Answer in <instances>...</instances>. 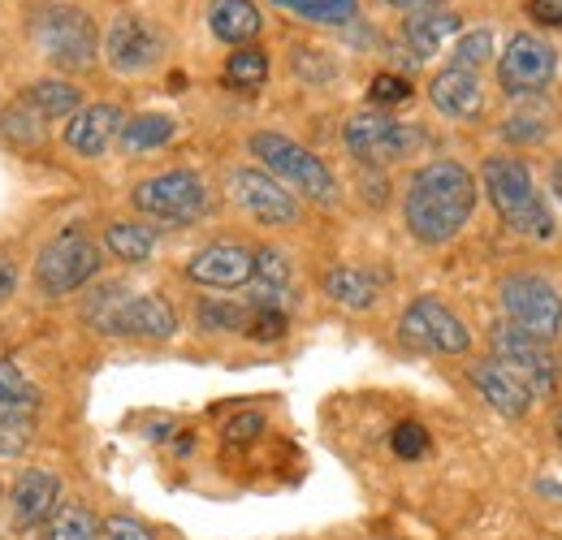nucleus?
I'll return each instance as SVG.
<instances>
[{
	"mask_svg": "<svg viewBox=\"0 0 562 540\" xmlns=\"http://www.w3.org/2000/svg\"><path fill=\"white\" fill-rule=\"evenodd\" d=\"M481 182H485V195L497 207V216L515 234L537 238V243L554 238V212H550L546 195L537 191V182H532V173H528L524 160H515V156H490L481 165Z\"/></svg>",
	"mask_w": 562,
	"mask_h": 540,
	"instance_id": "nucleus-2",
	"label": "nucleus"
},
{
	"mask_svg": "<svg viewBox=\"0 0 562 540\" xmlns=\"http://www.w3.org/2000/svg\"><path fill=\"white\" fill-rule=\"evenodd\" d=\"M390 446H394L398 459H420V454H428V432H424V424H416V419H403L394 428Z\"/></svg>",
	"mask_w": 562,
	"mask_h": 540,
	"instance_id": "nucleus-36",
	"label": "nucleus"
},
{
	"mask_svg": "<svg viewBox=\"0 0 562 540\" xmlns=\"http://www.w3.org/2000/svg\"><path fill=\"white\" fill-rule=\"evenodd\" d=\"M265 78H269V53L265 48H238L225 61V82L238 87V91H256V87H265Z\"/></svg>",
	"mask_w": 562,
	"mask_h": 540,
	"instance_id": "nucleus-30",
	"label": "nucleus"
},
{
	"mask_svg": "<svg viewBox=\"0 0 562 540\" xmlns=\"http://www.w3.org/2000/svg\"><path fill=\"white\" fill-rule=\"evenodd\" d=\"M497 294H502V312L515 329L541 341H554L562 334V299L546 277H532V272L506 277Z\"/></svg>",
	"mask_w": 562,
	"mask_h": 540,
	"instance_id": "nucleus-8",
	"label": "nucleus"
},
{
	"mask_svg": "<svg viewBox=\"0 0 562 540\" xmlns=\"http://www.w3.org/2000/svg\"><path fill=\"white\" fill-rule=\"evenodd\" d=\"M251 156L265 160L269 173L281 178L290 191H299L303 200H312V203L338 200V178H334L329 165H325L316 151H307L303 143L265 131V135H251Z\"/></svg>",
	"mask_w": 562,
	"mask_h": 540,
	"instance_id": "nucleus-5",
	"label": "nucleus"
},
{
	"mask_svg": "<svg viewBox=\"0 0 562 540\" xmlns=\"http://www.w3.org/2000/svg\"><path fill=\"white\" fill-rule=\"evenodd\" d=\"M347 151H351L355 160H363V165H394V160H403L420 135H416V126H403V122H394V117H385V113H355L351 122H347Z\"/></svg>",
	"mask_w": 562,
	"mask_h": 540,
	"instance_id": "nucleus-11",
	"label": "nucleus"
},
{
	"mask_svg": "<svg viewBox=\"0 0 562 540\" xmlns=\"http://www.w3.org/2000/svg\"><path fill=\"white\" fill-rule=\"evenodd\" d=\"M209 26L221 44H234V48H247L260 31H265V18L251 0H212L209 4Z\"/></svg>",
	"mask_w": 562,
	"mask_h": 540,
	"instance_id": "nucleus-20",
	"label": "nucleus"
},
{
	"mask_svg": "<svg viewBox=\"0 0 562 540\" xmlns=\"http://www.w3.org/2000/svg\"><path fill=\"white\" fill-rule=\"evenodd\" d=\"M13 290H18V269H13V260H0V303H9Z\"/></svg>",
	"mask_w": 562,
	"mask_h": 540,
	"instance_id": "nucleus-42",
	"label": "nucleus"
},
{
	"mask_svg": "<svg viewBox=\"0 0 562 540\" xmlns=\"http://www.w3.org/2000/svg\"><path fill=\"white\" fill-rule=\"evenodd\" d=\"M428 100H432L437 113L459 117V122H472V117H481V109H485L481 78H476L472 69H459V66L441 69V74L428 82Z\"/></svg>",
	"mask_w": 562,
	"mask_h": 540,
	"instance_id": "nucleus-17",
	"label": "nucleus"
},
{
	"mask_svg": "<svg viewBox=\"0 0 562 540\" xmlns=\"http://www.w3.org/2000/svg\"><path fill=\"white\" fill-rule=\"evenodd\" d=\"M398 334H403L407 346H416V350H432V355H463V350L472 346L468 325H463V320H459L441 299H432V294L416 299V303L403 312Z\"/></svg>",
	"mask_w": 562,
	"mask_h": 540,
	"instance_id": "nucleus-10",
	"label": "nucleus"
},
{
	"mask_svg": "<svg viewBox=\"0 0 562 540\" xmlns=\"http://www.w3.org/2000/svg\"><path fill=\"white\" fill-rule=\"evenodd\" d=\"M100 272V247L78 229H61L57 238H48L35 256V285L48 294V299H61L82 290L91 277Z\"/></svg>",
	"mask_w": 562,
	"mask_h": 540,
	"instance_id": "nucleus-6",
	"label": "nucleus"
},
{
	"mask_svg": "<svg viewBox=\"0 0 562 540\" xmlns=\"http://www.w3.org/2000/svg\"><path fill=\"white\" fill-rule=\"evenodd\" d=\"M165 57V40L151 22H143L135 13H122L109 35H104V61L117 69V74H143Z\"/></svg>",
	"mask_w": 562,
	"mask_h": 540,
	"instance_id": "nucleus-14",
	"label": "nucleus"
},
{
	"mask_svg": "<svg viewBox=\"0 0 562 540\" xmlns=\"http://www.w3.org/2000/svg\"><path fill=\"white\" fill-rule=\"evenodd\" d=\"M187 277L212 285V290H234V285H247L256 277V251L238 247V243H212L204 251H195L187 260Z\"/></svg>",
	"mask_w": 562,
	"mask_h": 540,
	"instance_id": "nucleus-15",
	"label": "nucleus"
},
{
	"mask_svg": "<svg viewBox=\"0 0 562 540\" xmlns=\"http://www.w3.org/2000/svg\"><path fill=\"white\" fill-rule=\"evenodd\" d=\"M44 540H100V519H95L87 506L66 502V506H57V510L48 515Z\"/></svg>",
	"mask_w": 562,
	"mask_h": 540,
	"instance_id": "nucleus-27",
	"label": "nucleus"
},
{
	"mask_svg": "<svg viewBox=\"0 0 562 540\" xmlns=\"http://www.w3.org/2000/svg\"><path fill=\"white\" fill-rule=\"evenodd\" d=\"M104 247H109L122 265H143V260H151V251H156V234H151L147 225H135V221H113V225L104 229Z\"/></svg>",
	"mask_w": 562,
	"mask_h": 540,
	"instance_id": "nucleus-25",
	"label": "nucleus"
},
{
	"mask_svg": "<svg viewBox=\"0 0 562 540\" xmlns=\"http://www.w3.org/2000/svg\"><path fill=\"white\" fill-rule=\"evenodd\" d=\"M117 131H122V113L113 104H87V109L74 113L70 126H66V147L87 156V160H95V156L109 151Z\"/></svg>",
	"mask_w": 562,
	"mask_h": 540,
	"instance_id": "nucleus-18",
	"label": "nucleus"
},
{
	"mask_svg": "<svg viewBox=\"0 0 562 540\" xmlns=\"http://www.w3.org/2000/svg\"><path fill=\"white\" fill-rule=\"evenodd\" d=\"M490 57H493V35H490V31H472V35H463V40L454 44V66H459V69H472V74H476V69L485 66Z\"/></svg>",
	"mask_w": 562,
	"mask_h": 540,
	"instance_id": "nucleus-33",
	"label": "nucleus"
},
{
	"mask_svg": "<svg viewBox=\"0 0 562 540\" xmlns=\"http://www.w3.org/2000/svg\"><path fill=\"white\" fill-rule=\"evenodd\" d=\"M273 4L307 18V22H321V26H347L359 13V0H273Z\"/></svg>",
	"mask_w": 562,
	"mask_h": 540,
	"instance_id": "nucleus-29",
	"label": "nucleus"
},
{
	"mask_svg": "<svg viewBox=\"0 0 562 540\" xmlns=\"http://www.w3.org/2000/svg\"><path fill=\"white\" fill-rule=\"evenodd\" d=\"M251 307L234 299H204L200 303V329L204 334H247Z\"/></svg>",
	"mask_w": 562,
	"mask_h": 540,
	"instance_id": "nucleus-28",
	"label": "nucleus"
},
{
	"mask_svg": "<svg viewBox=\"0 0 562 540\" xmlns=\"http://www.w3.org/2000/svg\"><path fill=\"white\" fill-rule=\"evenodd\" d=\"M31 113H40L44 122H57V117H74L78 113V87L66 82V78H40V82H31L22 95H18Z\"/></svg>",
	"mask_w": 562,
	"mask_h": 540,
	"instance_id": "nucleus-22",
	"label": "nucleus"
},
{
	"mask_svg": "<svg viewBox=\"0 0 562 540\" xmlns=\"http://www.w3.org/2000/svg\"><path fill=\"white\" fill-rule=\"evenodd\" d=\"M100 540H151V532L143 528L139 519H126V515H113L100 524Z\"/></svg>",
	"mask_w": 562,
	"mask_h": 540,
	"instance_id": "nucleus-39",
	"label": "nucleus"
},
{
	"mask_svg": "<svg viewBox=\"0 0 562 540\" xmlns=\"http://www.w3.org/2000/svg\"><path fill=\"white\" fill-rule=\"evenodd\" d=\"M472 385L481 390V398L497 410V415H506V419H524L528 415V406H532V394L497 363V359H490V363H476L472 368Z\"/></svg>",
	"mask_w": 562,
	"mask_h": 540,
	"instance_id": "nucleus-19",
	"label": "nucleus"
},
{
	"mask_svg": "<svg viewBox=\"0 0 562 540\" xmlns=\"http://www.w3.org/2000/svg\"><path fill=\"white\" fill-rule=\"evenodd\" d=\"M368 100L381 104V109H390V104H407V100H412V82H407L403 74H376V78L368 82Z\"/></svg>",
	"mask_w": 562,
	"mask_h": 540,
	"instance_id": "nucleus-34",
	"label": "nucleus"
},
{
	"mask_svg": "<svg viewBox=\"0 0 562 540\" xmlns=\"http://www.w3.org/2000/svg\"><path fill=\"white\" fill-rule=\"evenodd\" d=\"M325 294H329L334 303L351 307V312H368V307H376V299H381V285H376V277H372V272L342 265V269L325 272Z\"/></svg>",
	"mask_w": 562,
	"mask_h": 540,
	"instance_id": "nucleus-23",
	"label": "nucleus"
},
{
	"mask_svg": "<svg viewBox=\"0 0 562 540\" xmlns=\"http://www.w3.org/2000/svg\"><path fill=\"white\" fill-rule=\"evenodd\" d=\"M87 320L109 338H173L178 316L160 294H122L117 285L100 290L87 303Z\"/></svg>",
	"mask_w": 562,
	"mask_h": 540,
	"instance_id": "nucleus-4",
	"label": "nucleus"
},
{
	"mask_svg": "<svg viewBox=\"0 0 562 540\" xmlns=\"http://www.w3.org/2000/svg\"><path fill=\"white\" fill-rule=\"evenodd\" d=\"M173 135H178V122L173 117H165V113H139V117L122 122L117 143L126 151H151V147H165Z\"/></svg>",
	"mask_w": 562,
	"mask_h": 540,
	"instance_id": "nucleus-26",
	"label": "nucleus"
},
{
	"mask_svg": "<svg viewBox=\"0 0 562 540\" xmlns=\"http://www.w3.org/2000/svg\"><path fill=\"white\" fill-rule=\"evenodd\" d=\"M290 260H285V251L278 247H260L256 251V285H265V290H290Z\"/></svg>",
	"mask_w": 562,
	"mask_h": 540,
	"instance_id": "nucleus-32",
	"label": "nucleus"
},
{
	"mask_svg": "<svg viewBox=\"0 0 562 540\" xmlns=\"http://www.w3.org/2000/svg\"><path fill=\"white\" fill-rule=\"evenodd\" d=\"M546 131H550V126H541V122H537V117H528V113L506 122V138H541Z\"/></svg>",
	"mask_w": 562,
	"mask_h": 540,
	"instance_id": "nucleus-40",
	"label": "nucleus"
},
{
	"mask_svg": "<svg viewBox=\"0 0 562 540\" xmlns=\"http://www.w3.org/2000/svg\"><path fill=\"white\" fill-rule=\"evenodd\" d=\"M31 419H18V424H0V459H18V454H26V446H31Z\"/></svg>",
	"mask_w": 562,
	"mask_h": 540,
	"instance_id": "nucleus-38",
	"label": "nucleus"
},
{
	"mask_svg": "<svg viewBox=\"0 0 562 540\" xmlns=\"http://www.w3.org/2000/svg\"><path fill=\"white\" fill-rule=\"evenodd\" d=\"M476 212V178L459 160H428L412 173L407 200H403V221L412 238L424 247L450 243L468 216Z\"/></svg>",
	"mask_w": 562,
	"mask_h": 540,
	"instance_id": "nucleus-1",
	"label": "nucleus"
},
{
	"mask_svg": "<svg viewBox=\"0 0 562 540\" xmlns=\"http://www.w3.org/2000/svg\"><path fill=\"white\" fill-rule=\"evenodd\" d=\"M550 191H554V195L562 200V156L554 160V169H550Z\"/></svg>",
	"mask_w": 562,
	"mask_h": 540,
	"instance_id": "nucleus-44",
	"label": "nucleus"
},
{
	"mask_svg": "<svg viewBox=\"0 0 562 540\" xmlns=\"http://www.w3.org/2000/svg\"><path fill=\"white\" fill-rule=\"evenodd\" d=\"M285 329H290L285 312H278V307H251V320H247V338L281 341V338H285Z\"/></svg>",
	"mask_w": 562,
	"mask_h": 540,
	"instance_id": "nucleus-35",
	"label": "nucleus"
},
{
	"mask_svg": "<svg viewBox=\"0 0 562 540\" xmlns=\"http://www.w3.org/2000/svg\"><path fill=\"white\" fill-rule=\"evenodd\" d=\"M459 31V18L450 9H416L407 22H403V35L412 44L416 57H432L441 48V40H450Z\"/></svg>",
	"mask_w": 562,
	"mask_h": 540,
	"instance_id": "nucleus-24",
	"label": "nucleus"
},
{
	"mask_svg": "<svg viewBox=\"0 0 562 540\" xmlns=\"http://www.w3.org/2000/svg\"><path fill=\"white\" fill-rule=\"evenodd\" d=\"M31 40L40 48V57L53 69H61V74H82L100 57V35H95L91 13L78 9V4H66V0L35 9Z\"/></svg>",
	"mask_w": 562,
	"mask_h": 540,
	"instance_id": "nucleus-3",
	"label": "nucleus"
},
{
	"mask_svg": "<svg viewBox=\"0 0 562 540\" xmlns=\"http://www.w3.org/2000/svg\"><path fill=\"white\" fill-rule=\"evenodd\" d=\"M559 441H562V415H559Z\"/></svg>",
	"mask_w": 562,
	"mask_h": 540,
	"instance_id": "nucleus-46",
	"label": "nucleus"
},
{
	"mask_svg": "<svg viewBox=\"0 0 562 540\" xmlns=\"http://www.w3.org/2000/svg\"><path fill=\"white\" fill-rule=\"evenodd\" d=\"M394 9H441V0H385Z\"/></svg>",
	"mask_w": 562,
	"mask_h": 540,
	"instance_id": "nucleus-43",
	"label": "nucleus"
},
{
	"mask_svg": "<svg viewBox=\"0 0 562 540\" xmlns=\"http://www.w3.org/2000/svg\"><path fill=\"white\" fill-rule=\"evenodd\" d=\"M528 13H532L537 22H546V26H562V0H532Z\"/></svg>",
	"mask_w": 562,
	"mask_h": 540,
	"instance_id": "nucleus-41",
	"label": "nucleus"
},
{
	"mask_svg": "<svg viewBox=\"0 0 562 540\" xmlns=\"http://www.w3.org/2000/svg\"><path fill=\"white\" fill-rule=\"evenodd\" d=\"M490 346H493V359H497L532 398H550V394H554V385H559V359H554L550 341L532 338V334L515 329L510 320H502V325H493Z\"/></svg>",
	"mask_w": 562,
	"mask_h": 540,
	"instance_id": "nucleus-7",
	"label": "nucleus"
},
{
	"mask_svg": "<svg viewBox=\"0 0 562 540\" xmlns=\"http://www.w3.org/2000/svg\"><path fill=\"white\" fill-rule=\"evenodd\" d=\"M229 195H234V203L247 216H256L260 225H294L299 221L294 195L281 187L273 173H265V169H234L229 173Z\"/></svg>",
	"mask_w": 562,
	"mask_h": 540,
	"instance_id": "nucleus-13",
	"label": "nucleus"
},
{
	"mask_svg": "<svg viewBox=\"0 0 562 540\" xmlns=\"http://www.w3.org/2000/svg\"><path fill=\"white\" fill-rule=\"evenodd\" d=\"M559 69V53L537 40V35H510L502 61H497V82L506 95H537L554 82Z\"/></svg>",
	"mask_w": 562,
	"mask_h": 540,
	"instance_id": "nucleus-12",
	"label": "nucleus"
},
{
	"mask_svg": "<svg viewBox=\"0 0 562 540\" xmlns=\"http://www.w3.org/2000/svg\"><path fill=\"white\" fill-rule=\"evenodd\" d=\"M169 428H173V424H169V419H160V424H151V428H147V437H151V441H165V432H169Z\"/></svg>",
	"mask_w": 562,
	"mask_h": 540,
	"instance_id": "nucleus-45",
	"label": "nucleus"
},
{
	"mask_svg": "<svg viewBox=\"0 0 562 540\" xmlns=\"http://www.w3.org/2000/svg\"><path fill=\"white\" fill-rule=\"evenodd\" d=\"M131 200L143 216H151L160 225H195L209 212V187L195 173L173 169V173H156V178L139 182Z\"/></svg>",
	"mask_w": 562,
	"mask_h": 540,
	"instance_id": "nucleus-9",
	"label": "nucleus"
},
{
	"mask_svg": "<svg viewBox=\"0 0 562 540\" xmlns=\"http://www.w3.org/2000/svg\"><path fill=\"white\" fill-rule=\"evenodd\" d=\"M260 432H265V415H256V410H243V415H234L225 424V441L229 446H251Z\"/></svg>",
	"mask_w": 562,
	"mask_h": 540,
	"instance_id": "nucleus-37",
	"label": "nucleus"
},
{
	"mask_svg": "<svg viewBox=\"0 0 562 540\" xmlns=\"http://www.w3.org/2000/svg\"><path fill=\"white\" fill-rule=\"evenodd\" d=\"M57 497H61V480L53 472H44V468L22 472L13 484V528L31 532V528L48 524V515L57 510Z\"/></svg>",
	"mask_w": 562,
	"mask_h": 540,
	"instance_id": "nucleus-16",
	"label": "nucleus"
},
{
	"mask_svg": "<svg viewBox=\"0 0 562 540\" xmlns=\"http://www.w3.org/2000/svg\"><path fill=\"white\" fill-rule=\"evenodd\" d=\"M44 131H48V122L40 117V113H31L22 100H13L4 113H0V135L4 138H13V143H40L44 138Z\"/></svg>",
	"mask_w": 562,
	"mask_h": 540,
	"instance_id": "nucleus-31",
	"label": "nucleus"
},
{
	"mask_svg": "<svg viewBox=\"0 0 562 540\" xmlns=\"http://www.w3.org/2000/svg\"><path fill=\"white\" fill-rule=\"evenodd\" d=\"M40 385L9 359H0V424H18L31 419L40 410Z\"/></svg>",
	"mask_w": 562,
	"mask_h": 540,
	"instance_id": "nucleus-21",
	"label": "nucleus"
}]
</instances>
